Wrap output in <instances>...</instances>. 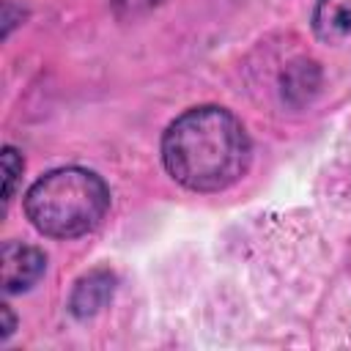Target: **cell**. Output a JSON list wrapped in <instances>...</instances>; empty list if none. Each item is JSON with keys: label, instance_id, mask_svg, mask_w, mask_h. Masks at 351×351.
<instances>
[{"label": "cell", "instance_id": "6da1fadb", "mask_svg": "<svg viewBox=\"0 0 351 351\" xmlns=\"http://www.w3.org/2000/svg\"><path fill=\"white\" fill-rule=\"evenodd\" d=\"M167 173L192 192H219L236 184L250 165V140L241 121L214 104L181 112L162 137Z\"/></svg>", "mask_w": 351, "mask_h": 351}, {"label": "cell", "instance_id": "7a4b0ae2", "mask_svg": "<svg viewBox=\"0 0 351 351\" xmlns=\"http://www.w3.org/2000/svg\"><path fill=\"white\" fill-rule=\"evenodd\" d=\"M110 208V189L93 170L58 167L41 176L25 195V214L33 228L52 239L90 233Z\"/></svg>", "mask_w": 351, "mask_h": 351}, {"label": "cell", "instance_id": "3957f363", "mask_svg": "<svg viewBox=\"0 0 351 351\" xmlns=\"http://www.w3.org/2000/svg\"><path fill=\"white\" fill-rule=\"evenodd\" d=\"M0 266H3V288L8 293H19L38 282V277L47 269V258L38 247L5 241L0 252Z\"/></svg>", "mask_w": 351, "mask_h": 351}, {"label": "cell", "instance_id": "277c9868", "mask_svg": "<svg viewBox=\"0 0 351 351\" xmlns=\"http://www.w3.org/2000/svg\"><path fill=\"white\" fill-rule=\"evenodd\" d=\"M115 274L110 269H93L88 274H82L71 291L69 299V310L77 318H88L93 313H99L115 293Z\"/></svg>", "mask_w": 351, "mask_h": 351}, {"label": "cell", "instance_id": "5b68a950", "mask_svg": "<svg viewBox=\"0 0 351 351\" xmlns=\"http://www.w3.org/2000/svg\"><path fill=\"white\" fill-rule=\"evenodd\" d=\"M313 30L329 44L351 38V0H318L313 11Z\"/></svg>", "mask_w": 351, "mask_h": 351}, {"label": "cell", "instance_id": "8992f818", "mask_svg": "<svg viewBox=\"0 0 351 351\" xmlns=\"http://www.w3.org/2000/svg\"><path fill=\"white\" fill-rule=\"evenodd\" d=\"M22 167H25L22 154H19L16 148L5 145V148H3V173H5V192H3V200H5V203H8V200L14 197V192H16V184H19Z\"/></svg>", "mask_w": 351, "mask_h": 351}, {"label": "cell", "instance_id": "52a82bcc", "mask_svg": "<svg viewBox=\"0 0 351 351\" xmlns=\"http://www.w3.org/2000/svg\"><path fill=\"white\" fill-rule=\"evenodd\" d=\"M162 0H112L118 16H140L151 8H156Z\"/></svg>", "mask_w": 351, "mask_h": 351}, {"label": "cell", "instance_id": "ba28073f", "mask_svg": "<svg viewBox=\"0 0 351 351\" xmlns=\"http://www.w3.org/2000/svg\"><path fill=\"white\" fill-rule=\"evenodd\" d=\"M11 332H14V315H11V307L3 304V335H0V337L5 340Z\"/></svg>", "mask_w": 351, "mask_h": 351}]
</instances>
